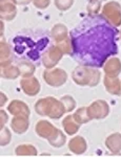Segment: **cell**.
I'll list each match as a JSON object with an SVG mask.
<instances>
[{
    "mask_svg": "<svg viewBox=\"0 0 121 157\" xmlns=\"http://www.w3.org/2000/svg\"><path fill=\"white\" fill-rule=\"evenodd\" d=\"M87 20V24H81L71 34L72 55L76 60L90 66L99 67L112 54L117 52L116 34L117 30L102 21L101 16Z\"/></svg>",
    "mask_w": 121,
    "mask_h": 157,
    "instance_id": "1",
    "label": "cell"
},
{
    "mask_svg": "<svg viewBox=\"0 0 121 157\" xmlns=\"http://www.w3.org/2000/svg\"><path fill=\"white\" fill-rule=\"evenodd\" d=\"M10 46L9 44H6V42H1V67L7 66L10 62Z\"/></svg>",
    "mask_w": 121,
    "mask_h": 157,
    "instance_id": "23",
    "label": "cell"
},
{
    "mask_svg": "<svg viewBox=\"0 0 121 157\" xmlns=\"http://www.w3.org/2000/svg\"><path fill=\"white\" fill-rule=\"evenodd\" d=\"M61 102L63 103L67 112H71V111H73L75 107H76V102H75L74 98L71 97V95H64V97H62Z\"/></svg>",
    "mask_w": 121,
    "mask_h": 157,
    "instance_id": "25",
    "label": "cell"
},
{
    "mask_svg": "<svg viewBox=\"0 0 121 157\" xmlns=\"http://www.w3.org/2000/svg\"><path fill=\"white\" fill-rule=\"evenodd\" d=\"M35 111L39 115L49 116L53 120L62 117V115L67 112L61 100L59 101L53 97H46L37 101V103L35 104Z\"/></svg>",
    "mask_w": 121,
    "mask_h": 157,
    "instance_id": "2",
    "label": "cell"
},
{
    "mask_svg": "<svg viewBox=\"0 0 121 157\" xmlns=\"http://www.w3.org/2000/svg\"><path fill=\"white\" fill-rule=\"evenodd\" d=\"M47 140H49L51 146L55 147V148H60V147L63 146L65 144V141H67V136H65V134L62 133L61 130L58 129L57 132L55 133L51 138L47 139Z\"/></svg>",
    "mask_w": 121,
    "mask_h": 157,
    "instance_id": "19",
    "label": "cell"
},
{
    "mask_svg": "<svg viewBox=\"0 0 121 157\" xmlns=\"http://www.w3.org/2000/svg\"><path fill=\"white\" fill-rule=\"evenodd\" d=\"M102 16L111 24L119 26L121 24V6L117 2H108L102 10Z\"/></svg>",
    "mask_w": 121,
    "mask_h": 157,
    "instance_id": "4",
    "label": "cell"
},
{
    "mask_svg": "<svg viewBox=\"0 0 121 157\" xmlns=\"http://www.w3.org/2000/svg\"><path fill=\"white\" fill-rule=\"evenodd\" d=\"M43 80L47 85L53 87H59L67 82V75L64 70L59 68H56L54 70H45L43 72Z\"/></svg>",
    "mask_w": 121,
    "mask_h": 157,
    "instance_id": "6",
    "label": "cell"
},
{
    "mask_svg": "<svg viewBox=\"0 0 121 157\" xmlns=\"http://www.w3.org/2000/svg\"><path fill=\"white\" fill-rule=\"evenodd\" d=\"M50 4V0H34V6L38 9H45Z\"/></svg>",
    "mask_w": 121,
    "mask_h": 157,
    "instance_id": "29",
    "label": "cell"
},
{
    "mask_svg": "<svg viewBox=\"0 0 121 157\" xmlns=\"http://www.w3.org/2000/svg\"><path fill=\"white\" fill-rule=\"evenodd\" d=\"M6 121H7V114L3 109H1V110H0V126H1V129L4 127Z\"/></svg>",
    "mask_w": 121,
    "mask_h": 157,
    "instance_id": "30",
    "label": "cell"
},
{
    "mask_svg": "<svg viewBox=\"0 0 121 157\" xmlns=\"http://www.w3.org/2000/svg\"><path fill=\"white\" fill-rule=\"evenodd\" d=\"M0 95H1V102H0V106H1V107H3V105L6 103V97L2 92H1V94H0Z\"/></svg>",
    "mask_w": 121,
    "mask_h": 157,
    "instance_id": "32",
    "label": "cell"
},
{
    "mask_svg": "<svg viewBox=\"0 0 121 157\" xmlns=\"http://www.w3.org/2000/svg\"><path fill=\"white\" fill-rule=\"evenodd\" d=\"M14 0H1V18L4 20L14 19L16 15V6Z\"/></svg>",
    "mask_w": 121,
    "mask_h": 157,
    "instance_id": "14",
    "label": "cell"
},
{
    "mask_svg": "<svg viewBox=\"0 0 121 157\" xmlns=\"http://www.w3.org/2000/svg\"><path fill=\"white\" fill-rule=\"evenodd\" d=\"M62 126L65 131V133L69 135H74L76 134L80 129V124H78L75 121L73 115H67L62 121Z\"/></svg>",
    "mask_w": 121,
    "mask_h": 157,
    "instance_id": "17",
    "label": "cell"
},
{
    "mask_svg": "<svg viewBox=\"0 0 121 157\" xmlns=\"http://www.w3.org/2000/svg\"><path fill=\"white\" fill-rule=\"evenodd\" d=\"M105 146L113 154H119L121 151V134L113 133L105 139Z\"/></svg>",
    "mask_w": 121,
    "mask_h": 157,
    "instance_id": "13",
    "label": "cell"
},
{
    "mask_svg": "<svg viewBox=\"0 0 121 157\" xmlns=\"http://www.w3.org/2000/svg\"><path fill=\"white\" fill-rule=\"evenodd\" d=\"M11 126H12V130H13L15 133H17V134L26 133L30 126L29 117H26V116H21V115L15 116L13 120H12Z\"/></svg>",
    "mask_w": 121,
    "mask_h": 157,
    "instance_id": "11",
    "label": "cell"
},
{
    "mask_svg": "<svg viewBox=\"0 0 121 157\" xmlns=\"http://www.w3.org/2000/svg\"><path fill=\"white\" fill-rule=\"evenodd\" d=\"M20 85H21L23 92L29 97H34V95L38 94L40 91V83L34 77H29L21 80Z\"/></svg>",
    "mask_w": 121,
    "mask_h": 157,
    "instance_id": "8",
    "label": "cell"
},
{
    "mask_svg": "<svg viewBox=\"0 0 121 157\" xmlns=\"http://www.w3.org/2000/svg\"><path fill=\"white\" fill-rule=\"evenodd\" d=\"M104 86L108 93L114 95L121 94V82L117 77H107L104 78Z\"/></svg>",
    "mask_w": 121,
    "mask_h": 157,
    "instance_id": "15",
    "label": "cell"
},
{
    "mask_svg": "<svg viewBox=\"0 0 121 157\" xmlns=\"http://www.w3.org/2000/svg\"><path fill=\"white\" fill-rule=\"evenodd\" d=\"M74 0H55V4L60 11H67L72 6Z\"/></svg>",
    "mask_w": 121,
    "mask_h": 157,
    "instance_id": "27",
    "label": "cell"
},
{
    "mask_svg": "<svg viewBox=\"0 0 121 157\" xmlns=\"http://www.w3.org/2000/svg\"><path fill=\"white\" fill-rule=\"evenodd\" d=\"M73 80L80 86H97L100 81V72L97 69L78 66L73 71Z\"/></svg>",
    "mask_w": 121,
    "mask_h": 157,
    "instance_id": "3",
    "label": "cell"
},
{
    "mask_svg": "<svg viewBox=\"0 0 121 157\" xmlns=\"http://www.w3.org/2000/svg\"><path fill=\"white\" fill-rule=\"evenodd\" d=\"M87 112L91 120H102L110 113V107L105 101L98 100L93 102L87 107Z\"/></svg>",
    "mask_w": 121,
    "mask_h": 157,
    "instance_id": "5",
    "label": "cell"
},
{
    "mask_svg": "<svg viewBox=\"0 0 121 157\" xmlns=\"http://www.w3.org/2000/svg\"><path fill=\"white\" fill-rule=\"evenodd\" d=\"M35 131H36L37 135L40 136L42 138H51L53 135L58 131V129L55 127L54 125H52L50 121H39L36 124L35 127Z\"/></svg>",
    "mask_w": 121,
    "mask_h": 157,
    "instance_id": "9",
    "label": "cell"
},
{
    "mask_svg": "<svg viewBox=\"0 0 121 157\" xmlns=\"http://www.w3.org/2000/svg\"><path fill=\"white\" fill-rule=\"evenodd\" d=\"M63 56V52L60 50L59 47L57 46H52L51 48L47 50L43 56V65L46 68H53L55 65L61 59V57Z\"/></svg>",
    "mask_w": 121,
    "mask_h": 157,
    "instance_id": "7",
    "label": "cell"
},
{
    "mask_svg": "<svg viewBox=\"0 0 121 157\" xmlns=\"http://www.w3.org/2000/svg\"><path fill=\"white\" fill-rule=\"evenodd\" d=\"M19 70H20V73L22 75V77L24 78H29L33 75V73L35 71V66L30 63H26V62H23L19 65Z\"/></svg>",
    "mask_w": 121,
    "mask_h": 157,
    "instance_id": "24",
    "label": "cell"
},
{
    "mask_svg": "<svg viewBox=\"0 0 121 157\" xmlns=\"http://www.w3.org/2000/svg\"><path fill=\"white\" fill-rule=\"evenodd\" d=\"M67 29L63 24H57L56 26L53 27L52 29V36L57 42H60L67 38Z\"/></svg>",
    "mask_w": 121,
    "mask_h": 157,
    "instance_id": "21",
    "label": "cell"
},
{
    "mask_svg": "<svg viewBox=\"0 0 121 157\" xmlns=\"http://www.w3.org/2000/svg\"><path fill=\"white\" fill-rule=\"evenodd\" d=\"M7 110L11 114H13L14 116H26L29 117L31 114V111L29 109V106L26 105L24 102L18 100H14L10 103V105L7 106Z\"/></svg>",
    "mask_w": 121,
    "mask_h": 157,
    "instance_id": "10",
    "label": "cell"
},
{
    "mask_svg": "<svg viewBox=\"0 0 121 157\" xmlns=\"http://www.w3.org/2000/svg\"><path fill=\"white\" fill-rule=\"evenodd\" d=\"M69 149L76 155L83 154L87 150V144L82 136H75L69 143Z\"/></svg>",
    "mask_w": 121,
    "mask_h": 157,
    "instance_id": "12",
    "label": "cell"
},
{
    "mask_svg": "<svg viewBox=\"0 0 121 157\" xmlns=\"http://www.w3.org/2000/svg\"><path fill=\"white\" fill-rule=\"evenodd\" d=\"M73 116H74L75 121H76L78 124H80V125L87 124V123H89L90 121H92L89 115V112H87V107H81V108L77 109L76 112L73 114Z\"/></svg>",
    "mask_w": 121,
    "mask_h": 157,
    "instance_id": "20",
    "label": "cell"
},
{
    "mask_svg": "<svg viewBox=\"0 0 121 157\" xmlns=\"http://www.w3.org/2000/svg\"><path fill=\"white\" fill-rule=\"evenodd\" d=\"M99 6H100L99 1H97V0H91L90 3H89V6H87V9H89L90 15H95V14H97V13H98V10H99Z\"/></svg>",
    "mask_w": 121,
    "mask_h": 157,
    "instance_id": "28",
    "label": "cell"
},
{
    "mask_svg": "<svg viewBox=\"0 0 121 157\" xmlns=\"http://www.w3.org/2000/svg\"><path fill=\"white\" fill-rule=\"evenodd\" d=\"M20 75L21 73H20L19 68L15 66L1 67V77L4 78H12V80H14V78H18Z\"/></svg>",
    "mask_w": 121,
    "mask_h": 157,
    "instance_id": "22",
    "label": "cell"
},
{
    "mask_svg": "<svg viewBox=\"0 0 121 157\" xmlns=\"http://www.w3.org/2000/svg\"><path fill=\"white\" fill-rule=\"evenodd\" d=\"M103 68L108 77H118L121 71V62L117 58H112L105 63Z\"/></svg>",
    "mask_w": 121,
    "mask_h": 157,
    "instance_id": "16",
    "label": "cell"
},
{
    "mask_svg": "<svg viewBox=\"0 0 121 157\" xmlns=\"http://www.w3.org/2000/svg\"><path fill=\"white\" fill-rule=\"evenodd\" d=\"M15 3L20 4V6H26V4H29L32 0H14Z\"/></svg>",
    "mask_w": 121,
    "mask_h": 157,
    "instance_id": "31",
    "label": "cell"
},
{
    "mask_svg": "<svg viewBox=\"0 0 121 157\" xmlns=\"http://www.w3.org/2000/svg\"><path fill=\"white\" fill-rule=\"evenodd\" d=\"M12 138V134L10 132V130L6 127H3L1 129V139H0V145L2 147L9 145V143L11 141Z\"/></svg>",
    "mask_w": 121,
    "mask_h": 157,
    "instance_id": "26",
    "label": "cell"
},
{
    "mask_svg": "<svg viewBox=\"0 0 121 157\" xmlns=\"http://www.w3.org/2000/svg\"><path fill=\"white\" fill-rule=\"evenodd\" d=\"M15 153L17 156H36L38 152L32 145H20L16 148Z\"/></svg>",
    "mask_w": 121,
    "mask_h": 157,
    "instance_id": "18",
    "label": "cell"
}]
</instances>
